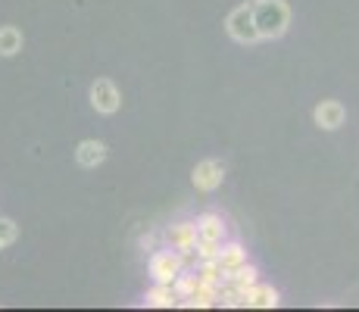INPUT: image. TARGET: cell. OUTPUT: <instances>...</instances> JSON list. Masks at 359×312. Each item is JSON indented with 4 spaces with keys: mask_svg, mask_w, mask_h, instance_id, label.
Segmentation results:
<instances>
[{
    "mask_svg": "<svg viewBox=\"0 0 359 312\" xmlns=\"http://www.w3.org/2000/svg\"><path fill=\"white\" fill-rule=\"evenodd\" d=\"M253 16H257L259 38H281L291 22V10L285 0H250Z\"/></svg>",
    "mask_w": 359,
    "mask_h": 312,
    "instance_id": "cell-1",
    "label": "cell"
},
{
    "mask_svg": "<svg viewBox=\"0 0 359 312\" xmlns=\"http://www.w3.org/2000/svg\"><path fill=\"white\" fill-rule=\"evenodd\" d=\"M184 253L182 250H175V247H169V250H156L154 256H150V275H154V281L156 284H172L178 278V275L184 272Z\"/></svg>",
    "mask_w": 359,
    "mask_h": 312,
    "instance_id": "cell-2",
    "label": "cell"
},
{
    "mask_svg": "<svg viewBox=\"0 0 359 312\" xmlns=\"http://www.w3.org/2000/svg\"><path fill=\"white\" fill-rule=\"evenodd\" d=\"M225 32H229L238 44H257V41H262L250 4H244V6H238V10L229 13V19H225Z\"/></svg>",
    "mask_w": 359,
    "mask_h": 312,
    "instance_id": "cell-3",
    "label": "cell"
},
{
    "mask_svg": "<svg viewBox=\"0 0 359 312\" xmlns=\"http://www.w3.org/2000/svg\"><path fill=\"white\" fill-rule=\"evenodd\" d=\"M91 103H94L97 113H116L119 103H122V97H119V91H116V85L109 79H97L91 85Z\"/></svg>",
    "mask_w": 359,
    "mask_h": 312,
    "instance_id": "cell-4",
    "label": "cell"
},
{
    "mask_svg": "<svg viewBox=\"0 0 359 312\" xmlns=\"http://www.w3.org/2000/svg\"><path fill=\"white\" fill-rule=\"evenodd\" d=\"M316 125L319 128H325V131H334V128H341L344 119H347V109L341 107L337 100H322L319 107H316Z\"/></svg>",
    "mask_w": 359,
    "mask_h": 312,
    "instance_id": "cell-5",
    "label": "cell"
},
{
    "mask_svg": "<svg viewBox=\"0 0 359 312\" xmlns=\"http://www.w3.org/2000/svg\"><path fill=\"white\" fill-rule=\"evenodd\" d=\"M222 178H225V169H222V163H216V159H206V163H200L194 169L197 191H216V187L222 184Z\"/></svg>",
    "mask_w": 359,
    "mask_h": 312,
    "instance_id": "cell-6",
    "label": "cell"
},
{
    "mask_svg": "<svg viewBox=\"0 0 359 312\" xmlns=\"http://www.w3.org/2000/svg\"><path fill=\"white\" fill-rule=\"evenodd\" d=\"M197 222H178V225L169 228V247L182 250V253H188V250L197 247Z\"/></svg>",
    "mask_w": 359,
    "mask_h": 312,
    "instance_id": "cell-7",
    "label": "cell"
},
{
    "mask_svg": "<svg viewBox=\"0 0 359 312\" xmlns=\"http://www.w3.org/2000/svg\"><path fill=\"white\" fill-rule=\"evenodd\" d=\"M225 222L222 216H216V212H203V216L197 219V238L200 240H212V244H222L225 240Z\"/></svg>",
    "mask_w": 359,
    "mask_h": 312,
    "instance_id": "cell-8",
    "label": "cell"
},
{
    "mask_svg": "<svg viewBox=\"0 0 359 312\" xmlns=\"http://www.w3.org/2000/svg\"><path fill=\"white\" fill-rule=\"evenodd\" d=\"M75 159H79L85 169H97L103 159H107V144L103 141H81L79 150H75Z\"/></svg>",
    "mask_w": 359,
    "mask_h": 312,
    "instance_id": "cell-9",
    "label": "cell"
},
{
    "mask_svg": "<svg viewBox=\"0 0 359 312\" xmlns=\"http://www.w3.org/2000/svg\"><path fill=\"white\" fill-rule=\"evenodd\" d=\"M247 297H250V306L253 309H272V306H278V290L269 287V284H253V287L247 290Z\"/></svg>",
    "mask_w": 359,
    "mask_h": 312,
    "instance_id": "cell-10",
    "label": "cell"
},
{
    "mask_svg": "<svg viewBox=\"0 0 359 312\" xmlns=\"http://www.w3.org/2000/svg\"><path fill=\"white\" fill-rule=\"evenodd\" d=\"M229 284H234V287H244V290H250L253 284H259V272H257V266H250V262H244V266L231 269V272H229Z\"/></svg>",
    "mask_w": 359,
    "mask_h": 312,
    "instance_id": "cell-11",
    "label": "cell"
},
{
    "mask_svg": "<svg viewBox=\"0 0 359 312\" xmlns=\"http://www.w3.org/2000/svg\"><path fill=\"white\" fill-rule=\"evenodd\" d=\"M144 303H147V306H178V294L172 284H156V287L144 297Z\"/></svg>",
    "mask_w": 359,
    "mask_h": 312,
    "instance_id": "cell-12",
    "label": "cell"
},
{
    "mask_svg": "<svg viewBox=\"0 0 359 312\" xmlns=\"http://www.w3.org/2000/svg\"><path fill=\"white\" fill-rule=\"evenodd\" d=\"M247 262V253L241 244H222V250H219V266L225 269V272H231V269L244 266Z\"/></svg>",
    "mask_w": 359,
    "mask_h": 312,
    "instance_id": "cell-13",
    "label": "cell"
},
{
    "mask_svg": "<svg viewBox=\"0 0 359 312\" xmlns=\"http://www.w3.org/2000/svg\"><path fill=\"white\" fill-rule=\"evenodd\" d=\"M19 50H22V34H19V29H13V25L0 29V57H13Z\"/></svg>",
    "mask_w": 359,
    "mask_h": 312,
    "instance_id": "cell-14",
    "label": "cell"
},
{
    "mask_svg": "<svg viewBox=\"0 0 359 312\" xmlns=\"http://www.w3.org/2000/svg\"><path fill=\"white\" fill-rule=\"evenodd\" d=\"M16 222L13 219H0V250H6L13 244V240H16Z\"/></svg>",
    "mask_w": 359,
    "mask_h": 312,
    "instance_id": "cell-15",
    "label": "cell"
}]
</instances>
